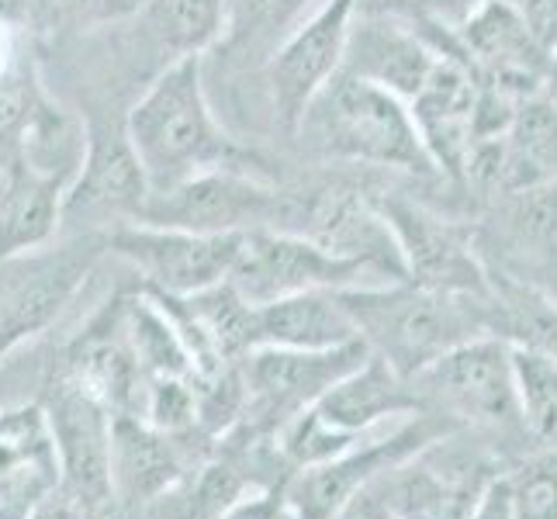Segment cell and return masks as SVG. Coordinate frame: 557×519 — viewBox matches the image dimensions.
<instances>
[{
    "instance_id": "1",
    "label": "cell",
    "mask_w": 557,
    "mask_h": 519,
    "mask_svg": "<svg viewBox=\"0 0 557 519\" xmlns=\"http://www.w3.org/2000/svg\"><path fill=\"white\" fill-rule=\"evenodd\" d=\"M336 298L354 319L357 336L388 368L412 381L454 346L492 336L488 295L433 292L409 277L339 287Z\"/></svg>"
},
{
    "instance_id": "2",
    "label": "cell",
    "mask_w": 557,
    "mask_h": 519,
    "mask_svg": "<svg viewBox=\"0 0 557 519\" xmlns=\"http://www.w3.org/2000/svg\"><path fill=\"white\" fill-rule=\"evenodd\" d=\"M128 143L146 170L149 195L205 170H243L246 149L219 128L205 98V55L170 63L125 119Z\"/></svg>"
},
{
    "instance_id": "3",
    "label": "cell",
    "mask_w": 557,
    "mask_h": 519,
    "mask_svg": "<svg viewBox=\"0 0 557 519\" xmlns=\"http://www.w3.org/2000/svg\"><path fill=\"white\" fill-rule=\"evenodd\" d=\"M295 136L333 163L395 170L416 181L440 177L409 104L343 70H336L330 84L305 108Z\"/></svg>"
},
{
    "instance_id": "4",
    "label": "cell",
    "mask_w": 557,
    "mask_h": 519,
    "mask_svg": "<svg viewBox=\"0 0 557 519\" xmlns=\"http://www.w3.org/2000/svg\"><path fill=\"white\" fill-rule=\"evenodd\" d=\"M108 228H84L60 246H38L0 263V360L60 319L98 260Z\"/></svg>"
},
{
    "instance_id": "5",
    "label": "cell",
    "mask_w": 557,
    "mask_h": 519,
    "mask_svg": "<svg viewBox=\"0 0 557 519\" xmlns=\"http://www.w3.org/2000/svg\"><path fill=\"white\" fill-rule=\"evenodd\" d=\"M412 388L422 409L444 416L454 427L523 430L512 346L498 336L454 346L412 378Z\"/></svg>"
},
{
    "instance_id": "6",
    "label": "cell",
    "mask_w": 557,
    "mask_h": 519,
    "mask_svg": "<svg viewBox=\"0 0 557 519\" xmlns=\"http://www.w3.org/2000/svg\"><path fill=\"white\" fill-rule=\"evenodd\" d=\"M132 222L184 228L201 236H246L287 225V190L271 187L246 170H205L170 190L149 195Z\"/></svg>"
},
{
    "instance_id": "7",
    "label": "cell",
    "mask_w": 557,
    "mask_h": 519,
    "mask_svg": "<svg viewBox=\"0 0 557 519\" xmlns=\"http://www.w3.org/2000/svg\"><path fill=\"white\" fill-rule=\"evenodd\" d=\"M42 419L52 444L55 489L98 519L114 509L111 422L114 416L63 371L46 384Z\"/></svg>"
},
{
    "instance_id": "8",
    "label": "cell",
    "mask_w": 557,
    "mask_h": 519,
    "mask_svg": "<svg viewBox=\"0 0 557 519\" xmlns=\"http://www.w3.org/2000/svg\"><path fill=\"white\" fill-rule=\"evenodd\" d=\"M454 430H457L454 422H447L436 412H426V409L419 416L412 412L406 422H398V427L384 433L363 436L360 444H354L350 450H343L330 460H322V465L292 471L287 482L281 485V492L287 503H292L298 519H333L336 509L347 503L354 492L371 485L374 478L401 465L409 454H416L419 447H426Z\"/></svg>"
},
{
    "instance_id": "9",
    "label": "cell",
    "mask_w": 557,
    "mask_h": 519,
    "mask_svg": "<svg viewBox=\"0 0 557 519\" xmlns=\"http://www.w3.org/2000/svg\"><path fill=\"white\" fill-rule=\"evenodd\" d=\"M363 357H368L363 339L333 346V350L257 346L239 360L246 384V409L239 419L281 433L295 416L312 409L343 374H350Z\"/></svg>"
},
{
    "instance_id": "10",
    "label": "cell",
    "mask_w": 557,
    "mask_h": 519,
    "mask_svg": "<svg viewBox=\"0 0 557 519\" xmlns=\"http://www.w3.org/2000/svg\"><path fill=\"white\" fill-rule=\"evenodd\" d=\"M363 274H374V267L354 257H336L319 243L295 233L257 228V233L243 236L233 271H228L225 281L236 287L243 301L267 305L301 292L357 287Z\"/></svg>"
},
{
    "instance_id": "11",
    "label": "cell",
    "mask_w": 557,
    "mask_h": 519,
    "mask_svg": "<svg viewBox=\"0 0 557 519\" xmlns=\"http://www.w3.org/2000/svg\"><path fill=\"white\" fill-rule=\"evenodd\" d=\"M447 436L419 447L381 474L384 503L395 519H471L498 482L482 454L457 450Z\"/></svg>"
},
{
    "instance_id": "12",
    "label": "cell",
    "mask_w": 557,
    "mask_h": 519,
    "mask_svg": "<svg viewBox=\"0 0 557 519\" xmlns=\"http://www.w3.org/2000/svg\"><path fill=\"white\" fill-rule=\"evenodd\" d=\"M374 205L401 249L409 281L450 295H488V267L478 257L471 225L398 195H374Z\"/></svg>"
},
{
    "instance_id": "13",
    "label": "cell",
    "mask_w": 557,
    "mask_h": 519,
    "mask_svg": "<svg viewBox=\"0 0 557 519\" xmlns=\"http://www.w3.org/2000/svg\"><path fill=\"white\" fill-rule=\"evenodd\" d=\"M243 236H201L184 228L119 222L108 228V254L139 271L146 292L190 298L233 271Z\"/></svg>"
},
{
    "instance_id": "14",
    "label": "cell",
    "mask_w": 557,
    "mask_h": 519,
    "mask_svg": "<svg viewBox=\"0 0 557 519\" xmlns=\"http://www.w3.org/2000/svg\"><path fill=\"white\" fill-rule=\"evenodd\" d=\"M201 430L163 433L139 416H114L111 422V492L114 506L143 516L163 492L198 468L211 454V440L195 447Z\"/></svg>"
},
{
    "instance_id": "15",
    "label": "cell",
    "mask_w": 557,
    "mask_h": 519,
    "mask_svg": "<svg viewBox=\"0 0 557 519\" xmlns=\"http://www.w3.org/2000/svg\"><path fill=\"white\" fill-rule=\"evenodd\" d=\"M450 42L471 63L478 81L506 90L516 101L541 94L550 52L509 0L478 4L465 17V25L450 32Z\"/></svg>"
},
{
    "instance_id": "16",
    "label": "cell",
    "mask_w": 557,
    "mask_h": 519,
    "mask_svg": "<svg viewBox=\"0 0 557 519\" xmlns=\"http://www.w3.org/2000/svg\"><path fill=\"white\" fill-rule=\"evenodd\" d=\"M354 11L357 0H325L309 22L292 32V38L277 49L274 60L263 66L267 81H271L274 114L281 128L292 132V136L305 108L312 104V98L330 84V76L343 63Z\"/></svg>"
},
{
    "instance_id": "17",
    "label": "cell",
    "mask_w": 557,
    "mask_h": 519,
    "mask_svg": "<svg viewBox=\"0 0 557 519\" xmlns=\"http://www.w3.org/2000/svg\"><path fill=\"white\" fill-rule=\"evenodd\" d=\"M149 198L146 170L128 143L125 122H90L84 163L63 195L66 219H114L132 222Z\"/></svg>"
},
{
    "instance_id": "18",
    "label": "cell",
    "mask_w": 557,
    "mask_h": 519,
    "mask_svg": "<svg viewBox=\"0 0 557 519\" xmlns=\"http://www.w3.org/2000/svg\"><path fill=\"white\" fill-rule=\"evenodd\" d=\"M440 55H444V42L436 35L395 22V17L354 11L339 70L354 73L409 104L422 90V84L430 81Z\"/></svg>"
},
{
    "instance_id": "19",
    "label": "cell",
    "mask_w": 557,
    "mask_h": 519,
    "mask_svg": "<svg viewBox=\"0 0 557 519\" xmlns=\"http://www.w3.org/2000/svg\"><path fill=\"white\" fill-rule=\"evenodd\" d=\"M63 374L98 398L111 416H139L146 398V374L139 368L122 322V298L94 319L66 350Z\"/></svg>"
},
{
    "instance_id": "20",
    "label": "cell",
    "mask_w": 557,
    "mask_h": 519,
    "mask_svg": "<svg viewBox=\"0 0 557 519\" xmlns=\"http://www.w3.org/2000/svg\"><path fill=\"white\" fill-rule=\"evenodd\" d=\"M315 419L325 430L336 433L347 444H360L363 436L377 433L381 422L388 419H409L412 412H422V401L398 371L388 368V360L368 350L350 374H343L315 406Z\"/></svg>"
},
{
    "instance_id": "21",
    "label": "cell",
    "mask_w": 557,
    "mask_h": 519,
    "mask_svg": "<svg viewBox=\"0 0 557 519\" xmlns=\"http://www.w3.org/2000/svg\"><path fill=\"white\" fill-rule=\"evenodd\" d=\"M253 339L257 346H284V350H333L357 343L360 336L336 292H301L253 305Z\"/></svg>"
},
{
    "instance_id": "22",
    "label": "cell",
    "mask_w": 557,
    "mask_h": 519,
    "mask_svg": "<svg viewBox=\"0 0 557 519\" xmlns=\"http://www.w3.org/2000/svg\"><path fill=\"white\" fill-rule=\"evenodd\" d=\"M322 4L325 0H225L222 35L211 49L233 70H260Z\"/></svg>"
},
{
    "instance_id": "23",
    "label": "cell",
    "mask_w": 557,
    "mask_h": 519,
    "mask_svg": "<svg viewBox=\"0 0 557 519\" xmlns=\"http://www.w3.org/2000/svg\"><path fill=\"white\" fill-rule=\"evenodd\" d=\"M66 184L14 163L0 184V263L52 243L63 222Z\"/></svg>"
},
{
    "instance_id": "24",
    "label": "cell",
    "mask_w": 557,
    "mask_h": 519,
    "mask_svg": "<svg viewBox=\"0 0 557 519\" xmlns=\"http://www.w3.org/2000/svg\"><path fill=\"white\" fill-rule=\"evenodd\" d=\"M557 184V108L533 94L516 108L503 136V190Z\"/></svg>"
},
{
    "instance_id": "25",
    "label": "cell",
    "mask_w": 557,
    "mask_h": 519,
    "mask_svg": "<svg viewBox=\"0 0 557 519\" xmlns=\"http://www.w3.org/2000/svg\"><path fill=\"white\" fill-rule=\"evenodd\" d=\"M139 17L163 52L205 55L222 35L225 0H143Z\"/></svg>"
},
{
    "instance_id": "26",
    "label": "cell",
    "mask_w": 557,
    "mask_h": 519,
    "mask_svg": "<svg viewBox=\"0 0 557 519\" xmlns=\"http://www.w3.org/2000/svg\"><path fill=\"white\" fill-rule=\"evenodd\" d=\"M122 322L125 336L132 343L139 368L146 374V384L157 378H187L195 381V368L184 350V343L174 330V322L166 319V312L152 301L146 292L143 298H122Z\"/></svg>"
},
{
    "instance_id": "27",
    "label": "cell",
    "mask_w": 557,
    "mask_h": 519,
    "mask_svg": "<svg viewBox=\"0 0 557 519\" xmlns=\"http://www.w3.org/2000/svg\"><path fill=\"white\" fill-rule=\"evenodd\" d=\"M516 392H520L523 433L557 447V360L536 350L512 346Z\"/></svg>"
},
{
    "instance_id": "28",
    "label": "cell",
    "mask_w": 557,
    "mask_h": 519,
    "mask_svg": "<svg viewBox=\"0 0 557 519\" xmlns=\"http://www.w3.org/2000/svg\"><path fill=\"white\" fill-rule=\"evenodd\" d=\"M42 87L35 73L11 66L0 70V184L11 173V166L22 160V149L28 139V128L35 122V111L42 104Z\"/></svg>"
},
{
    "instance_id": "29",
    "label": "cell",
    "mask_w": 557,
    "mask_h": 519,
    "mask_svg": "<svg viewBox=\"0 0 557 519\" xmlns=\"http://www.w3.org/2000/svg\"><path fill=\"white\" fill-rule=\"evenodd\" d=\"M143 0H28V28L52 35L66 28H94L136 14Z\"/></svg>"
},
{
    "instance_id": "30",
    "label": "cell",
    "mask_w": 557,
    "mask_h": 519,
    "mask_svg": "<svg viewBox=\"0 0 557 519\" xmlns=\"http://www.w3.org/2000/svg\"><path fill=\"white\" fill-rule=\"evenodd\" d=\"M485 0H357V14H381L422 32H457Z\"/></svg>"
},
{
    "instance_id": "31",
    "label": "cell",
    "mask_w": 557,
    "mask_h": 519,
    "mask_svg": "<svg viewBox=\"0 0 557 519\" xmlns=\"http://www.w3.org/2000/svg\"><path fill=\"white\" fill-rule=\"evenodd\" d=\"M512 519H557V454L506 478Z\"/></svg>"
},
{
    "instance_id": "32",
    "label": "cell",
    "mask_w": 557,
    "mask_h": 519,
    "mask_svg": "<svg viewBox=\"0 0 557 519\" xmlns=\"http://www.w3.org/2000/svg\"><path fill=\"white\" fill-rule=\"evenodd\" d=\"M222 519H298V516L281 489H260V492H249L246 498H239Z\"/></svg>"
},
{
    "instance_id": "33",
    "label": "cell",
    "mask_w": 557,
    "mask_h": 519,
    "mask_svg": "<svg viewBox=\"0 0 557 519\" xmlns=\"http://www.w3.org/2000/svg\"><path fill=\"white\" fill-rule=\"evenodd\" d=\"M333 519H392L388 503H384V492H381V478H374L371 485L354 492L347 503L336 509Z\"/></svg>"
},
{
    "instance_id": "34",
    "label": "cell",
    "mask_w": 557,
    "mask_h": 519,
    "mask_svg": "<svg viewBox=\"0 0 557 519\" xmlns=\"http://www.w3.org/2000/svg\"><path fill=\"white\" fill-rule=\"evenodd\" d=\"M25 519H98L90 509H84L81 503H73L70 495H63L52 485V492H46L42 498H35L28 506Z\"/></svg>"
},
{
    "instance_id": "35",
    "label": "cell",
    "mask_w": 557,
    "mask_h": 519,
    "mask_svg": "<svg viewBox=\"0 0 557 519\" xmlns=\"http://www.w3.org/2000/svg\"><path fill=\"white\" fill-rule=\"evenodd\" d=\"M471 519H512V506H509V489H506V478H498V482L488 489V495L482 498V506Z\"/></svg>"
},
{
    "instance_id": "36",
    "label": "cell",
    "mask_w": 557,
    "mask_h": 519,
    "mask_svg": "<svg viewBox=\"0 0 557 519\" xmlns=\"http://www.w3.org/2000/svg\"><path fill=\"white\" fill-rule=\"evenodd\" d=\"M28 22V0H0V28H17Z\"/></svg>"
},
{
    "instance_id": "37",
    "label": "cell",
    "mask_w": 557,
    "mask_h": 519,
    "mask_svg": "<svg viewBox=\"0 0 557 519\" xmlns=\"http://www.w3.org/2000/svg\"><path fill=\"white\" fill-rule=\"evenodd\" d=\"M0 519H25V516H11V512H0Z\"/></svg>"
},
{
    "instance_id": "38",
    "label": "cell",
    "mask_w": 557,
    "mask_h": 519,
    "mask_svg": "<svg viewBox=\"0 0 557 519\" xmlns=\"http://www.w3.org/2000/svg\"><path fill=\"white\" fill-rule=\"evenodd\" d=\"M392 519H395V516H392Z\"/></svg>"
}]
</instances>
